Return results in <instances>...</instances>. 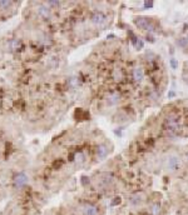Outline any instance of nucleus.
I'll return each instance as SVG.
<instances>
[{
  "mask_svg": "<svg viewBox=\"0 0 188 215\" xmlns=\"http://www.w3.org/2000/svg\"><path fill=\"white\" fill-rule=\"evenodd\" d=\"M134 24L137 25L139 29L147 30L148 33L156 31V30H154V25L152 24V21H150L148 18H144V16H138V18H135V19H134Z\"/></svg>",
  "mask_w": 188,
  "mask_h": 215,
  "instance_id": "f257e3e1",
  "label": "nucleus"
},
{
  "mask_svg": "<svg viewBox=\"0 0 188 215\" xmlns=\"http://www.w3.org/2000/svg\"><path fill=\"white\" fill-rule=\"evenodd\" d=\"M164 127L167 129L168 135H176L178 132V119L176 116H168L164 121Z\"/></svg>",
  "mask_w": 188,
  "mask_h": 215,
  "instance_id": "f03ea898",
  "label": "nucleus"
},
{
  "mask_svg": "<svg viewBox=\"0 0 188 215\" xmlns=\"http://www.w3.org/2000/svg\"><path fill=\"white\" fill-rule=\"evenodd\" d=\"M26 184H28V176L24 173H19V174L14 178V185H15L16 188H24Z\"/></svg>",
  "mask_w": 188,
  "mask_h": 215,
  "instance_id": "7ed1b4c3",
  "label": "nucleus"
},
{
  "mask_svg": "<svg viewBox=\"0 0 188 215\" xmlns=\"http://www.w3.org/2000/svg\"><path fill=\"white\" fill-rule=\"evenodd\" d=\"M92 21L97 25H102L103 23L105 21V15L102 11H95L92 15Z\"/></svg>",
  "mask_w": 188,
  "mask_h": 215,
  "instance_id": "20e7f679",
  "label": "nucleus"
},
{
  "mask_svg": "<svg viewBox=\"0 0 188 215\" xmlns=\"http://www.w3.org/2000/svg\"><path fill=\"white\" fill-rule=\"evenodd\" d=\"M36 11H38V14H39L40 16L45 18V19H48V18H50V9H49V6H48V5H44V4H41V5L38 6Z\"/></svg>",
  "mask_w": 188,
  "mask_h": 215,
  "instance_id": "39448f33",
  "label": "nucleus"
},
{
  "mask_svg": "<svg viewBox=\"0 0 188 215\" xmlns=\"http://www.w3.org/2000/svg\"><path fill=\"white\" fill-rule=\"evenodd\" d=\"M132 75H133V80L135 83H140L144 78V71H143L142 68H135V69H133V74H132Z\"/></svg>",
  "mask_w": 188,
  "mask_h": 215,
  "instance_id": "423d86ee",
  "label": "nucleus"
},
{
  "mask_svg": "<svg viewBox=\"0 0 188 215\" xmlns=\"http://www.w3.org/2000/svg\"><path fill=\"white\" fill-rule=\"evenodd\" d=\"M181 166V161L179 159H178L177 156H171L168 160V168L171 170H177L178 168Z\"/></svg>",
  "mask_w": 188,
  "mask_h": 215,
  "instance_id": "0eeeda50",
  "label": "nucleus"
},
{
  "mask_svg": "<svg viewBox=\"0 0 188 215\" xmlns=\"http://www.w3.org/2000/svg\"><path fill=\"white\" fill-rule=\"evenodd\" d=\"M83 213H84V215H98V208L95 205L87 204L83 209Z\"/></svg>",
  "mask_w": 188,
  "mask_h": 215,
  "instance_id": "6e6552de",
  "label": "nucleus"
},
{
  "mask_svg": "<svg viewBox=\"0 0 188 215\" xmlns=\"http://www.w3.org/2000/svg\"><path fill=\"white\" fill-rule=\"evenodd\" d=\"M119 94L118 93H112V94L108 96V99H107V104L108 105H114V104H117V103L119 101Z\"/></svg>",
  "mask_w": 188,
  "mask_h": 215,
  "instance_id": "1a4fd4ad",
  "label": "nucleus"
},
{
  "mask_svg": "<svg viewBox=\"0 0 188 215\" xmlns=\"http://www.w3.org/2000/svg\"><path fill=\"white\" fill-rule=\"evenodd\" d=\"M107 154H108V149H107L105 145H99V146H98V149H97V155H98V158H99V159H104L107 156Z\"/></svg>",
  "mask_w": 188,
  "mask_h": 215,
  "instance_id": "9d476101",
  "label": "nucleus"
},
{
  "mask_svg": "<svg viewBox=\"0 0 188 215\" xmlns=\"http://www.w3.org/2000/svg\"><path fill=\"white\" fill-rule=\"evenodd\" d=\"M113 79H114L115 81H120L122 79H123V73H122L120 69H115L114 71H113Z\"/></svg>",
  "mask_w": 188,
  "mask_h": 215,
  "instance_id": "9b49d317",
  "label": "nucleus"
},
{
  "mask_svg": "<svg viewBox=\"0 0 188 215\" xmlns=\"http://www.w3.org/2000/svg\"><path fill=\"white\" fill-rule=\"evenodd\" d=\"M19 46H20V40H19V39H14V40H11L10 43H9V48H10L11 50H16Z\"/></svg>",
  "mask_w": 188,
  "mask_h": 215,
  "instance_id": "f8f14e48",
  "label": "nucleus"
},
{
  "mask_svg": "<svg viewBox=\"0 0 188 215\" xmlns=\"http://www.w3.org/2000/svg\"><path fill=\"white\" fill-rule=\"evenodd\" d=\"M74 160H75V163H78V164H82L84 161V154L82 151H78L74 156Z\"/></svg>",
  "mask_w": 188,
  "mask_h": 215,
  "instance_id": "ddd939ff",
  "label": "nucleus"
},
{
  "mask_svg": "<svg viewBox=\"0 0 188 215\" xmlns=\"http://www.w3.org/2000/svg\"><path fill=\"white\" fill-rule=\"evenodd\" d=\"M68 84H69V86L75 88V86L78 85V79L77 78H70L69 80H68Z\"/></svg>",
  "mask_w": 188,
  "mask_h": 215,
  "instance_id": "4468645a",
  "label": "nucleus"
},
{
  "mask_svg": "<svg viewBox=\"0 0 188 215\" xmlns=\"http://www.w3.org/2000/svg\"><path fill=\"white\" fill-rule=\"evenodd\" d=\"M11 5V1H8V0H0V8H8Z\"/></svg>",
  "mask_w": 188,
  "mask_h": 215,
  "instance_id": "2eb2a0df",
  "label": "nucleus"
},
{
  "mask_svg": "<svg viewBox=\"0 0 188 215\" xmlns=\"http://www.w3.org/2000/svg\"><path fill=\"white\" fill-rule=\"evenodd\" d=\"M152 213H153V215H158V213H159V205L158 204H154L152 207Z\"/></svg>",
  "mask_w": 188,
  "mask_h": 215,
  "instance_id": "dca6fc26",
  "label": "nucleus"
},
{
  "mask_svg": "<svg viewBox=\"0 0 188 215\" xmlns=\"http://www.w3.org/2000/svg\"><path fill=\"white\" fill-rule=\"evenodd\" d=\"M134 46H135V48H137L138 50H140V49L143 48V41L140 40V39H138V40H137V43H135V45H134Z\"/></svg>",
  "mask_w": 188,
  "mask_h": 215,
  "instance_id": "f3484780",
  "label": "nucleus"
},
{
  "mask_svg": "<svg viewBox=\"0 0 188 215\" xmlns=\"http://www.w3.org/2000/svg\"><path fill=\"white\" fill-rule=\"evenodd\" d=\"M139 202H140V200H139V196H138V195H134L133 198H132V204H133V205L138 204Z\"/></svg>",
  "mask_w": 188,
  "mask_h": 215,
  "instance_id": "a211bd4d",
  "label": "nucleus"
},
{
  "mask_svg": "<svg viewBox=\"0 0 188 215\" xmlns=\"http://www.w3.org/2000/svg\"><path fill=\"white\" fill-rule=\"evenodd\" d=\"M120 202H122V199L119 198V196H117V198H114V199H113L112 205H113V207H114V205H117V204H120Z\"/></svg>",
  "mask_w": 188,
  "mask_h": 215,
  "instance_id": "6ab92c4d",
  "label": "nucleus"
},
{
  "mask_svg": "<svg viewBox=\"0 0 188 215\" xmlns=\"http://www.w3.org/2000/svg\"><path fill=\"white\" fill-rule=\"evenodd\" d=\"M46 5H50V6H58L59 5V1H48V4Z\"/></svg>",
  "mask_w": 188,
  "mask_h": 215,
  "instance_id": "aec40b11",
  "label": "nucleus"
},
{
  "mask_svg": "<svg viewBox=\"0 0 188 215\" xmlns=\"http://www.w3.org/2000/svg\"><path fill=\"white\" fill-rule=\"evenodd\" d=\"M144 6H145V8H152V6H153V3H152V1H145V3H144Z\"/></svg>",
  "mask_w": 188,
  "mask_h": 215,
  "instance_id": "412c9836",
  "label": "nucleus"
},
{
  "mask_svg": "<svg viewBox=\"0 0 188 215\" xmlns=\"http://www.w3.org/2000/svg\"><path fill=\"white\" fill-rule=\"evenodd\" d=\"M171 65H172V68H173V69H176V68H177L176 60H173V59H172V60H171Z\"/></svg>",
  "mask_w": 188,
  "mask_h": 215,
  "instance_id": "4be33fe9",
  "label": "nucleus"
},
{
  "mask_svg": "<svg viewBox=\"0 0 188 215\" xmlns=\"http://www.w3.org/2000/svg\"><path fill=\"white\" fill-rule=\"evenodd\" d=\"M82 180H83V181H82L83 185H85V184H87V176H83V178H82Z\"/></svg>",
  "mask_w": 188,
  "mask_h": 215,
  "instance_id": "5701e85b",
  "label": "nucleus"
},
{
  "mask_svg": "<svg viewBox=\"0 0 188 215\" xmlns=\"http://www.w3.org/2000/svg\"><path fill=\"white\" fill-rule=\"evenodd\" d=\"M187 158H188V153H187Z\"/></svg>",
  "mask_w": 188,
  "mask_h": 215,
  "instance_id": "b1692460",
  "label": "nucleus"
},
{
  "mask_svg": "<svg viewBox=\"0 0 188 215\" xmlns=\"http://www.w3.org/2000/svg\"><path fill=\"white\" fill-rule=\"evenodd\" d=\"M187 40H188V38H187Z\"/></svg>",
  "mask_w": 188,
  "mask_h": 215,
  "instance_id": "393cba45",
  "label": "nucleus"
}]
</instances>
